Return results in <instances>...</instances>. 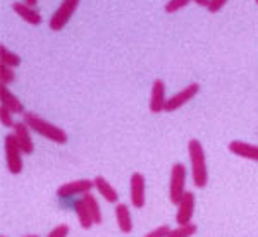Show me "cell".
Here are the masks:
<instances>
[{"label":"cell","mask_w":258,"mask_h":237,"mask_svg":"<svg viewBox=\"0 0 258 237\" xmlns=\"http://www.w3.org/2000/svg\"><path fill=\"white\" fill-rule=\"evenodd\" d=\"M23 120L28 124V127H30L33 132L43 136V138H47L48 141H52V143H57V144L68 143V132H66L64 129L50 124L48 120L40 117L35 112H24Z\"/></svg>","instance_id":"obj_1"},{"label":"cell","mask_w":258,"mask_h":237,"mask_svg":"<svg viewBox=\"0 0 258 237\" xmlns=\"http://www.w3.org/2000/svg\"><path fill=\"white\" fill-rule=\"evenodd\" d=\"M188 155L191 160V176H193V184L197 188L203 189L209 184V169L205 162V151L198 139H191L188 143Z\"/></svg>","instance_id":"obj_2"},{"label":"cell","mask_w":258,"mask_h":237,"mask_svg":"<svg viewBox=\"0 0 258 237\" xmlns=\"http://www.w3.org/2000/svg\"><path fill=\"white\" fill-rule=\"evenodd\" d=\"M186 194V167L182 164H174L170 169L169 181V199L172 205H177Z\"/></svg>","instance_id":"obj_3"},{"label":"cell","mask_w":258,"mask_h":237,"mask_svg":"<svg viewBox=\"0 0 258 237\" xmlns=\"http://www.w3.org/2000/svg\"><path fill=\"white\" fill-rule=\"evenodd\" d=\"M6 165H7V170L14 176L23 172V149H21L18 139H16L14 132L12 134H7L6 136Z\"/></svg>","instance_id":"obj_4"},{"label":"cell","mask_w":258,"mask_h":237,"mask_svg":"<svg viewBox=\"0 0 258 237\" xmlns=\"http://www.w3.org/2000/svg\"><path fill=\"white\" fill-rule=\"evenodd\" d=\"M81 0H62L59 9L53 12V16L48 21V26L52 31H62L66 28V24L69 23L73 14L76 12L78 6Z\"/></svg>","instance_id":"obj_5"},{"label":"cell","mask_w":258,"mask_h":237,"mask_svg":"<svg viewBox=\"0 0 258 237\" xmlns=\"http://www.w3.org/2000/svg\"><path fill=\"white\" fill-rule=\"evenodd\" d=\"M91 189H95L93 179H78V181L66 182L57 188V196L66 199L73 196H85L86 193H91Z\"/></svg>","instance_id":"obj_6"},{"label":"cell","mask_w":258,"mask_h":237,"mask_svg":"<svg viewBox=\"0 0 258 237\" xmlns=\"http://www.w3.org/2000/svg\"><path fill=\"white\" fill-rule=\"evenodd\" d=\"M198 93H200V85L198 83H191V85L182 88L179 93H176L174 97H170L167 102H165V112H174V110L181 109L182 105L191 102Z\"/></svg>","instance_id":"obj_7"},{"label":"cell","mask_w":258,"mask_h":237,"mask_svg":"<svg viewBox=\"0 0 258 237\" xmlns=\"http://www.w3.org/2000/svg\"><path fill=\"white\" fill-rule=\"evenodd\" d=\"M195 206H197V196L191 191H186V194L177 203V213H176L177 225H184V223L191 222L195 213Z\"/></svg>","instance_id":"obj_8"},{"label":"cell","mask_w":258,"mask_h":237,"mask_svg":"<svg viewBox=\"0 0 258 237\" xmlns=\"http://www.w3.org/2000/svg\"><path fill=\"white\" fill-rule=\"evenodd\" d=\"M129 198H131V205L136 210H141L145 206V177L143 174L135 172L129 181Z\"/></svg>","instance_id":"obj_9"},{"label":"cell","mask_w":258,"mask_h":237,"mask_svg":"<svg viewBox=\"0 0 258 237\" xmlns=\"http://www.w3.org/2000/svg\"><path fill=\"white\" fill-rule=\"evenodd\" d=\"M165 85L160 79H155L152 85V91H150V112L152 114H160L165 112Z\"/></svg>","instance_id":"obj_10"},{"label":"cell","mask_w":258,"mask_h":237,"mask_svg":"<svg viewBox=\"0 0 258 237\" xmlns=\"http://www.w3.org/2000/svg\"><path fill=\"white\" fill-rule=\"evenodd\" d=\"M31 132L33 131L28 127V124L24 122V120L16 122L14 136H16V139H18V143H19V146L23 149L24 155H31L33 149H35V146H33V139H31Z\"/></svg>","instance_id":"obj_11"},{"label":"cell","mask_w":258,"mask_h":237,"mask_svg":"<svg viewBox=\"0 0 258 237\" xmlns=\"http://www.w3.org/2000/svg\"><path fill=\"white\" fill-rule=\"evenodd\" d=\"M227 148L232 155L246 158V160L258 162V144L244 143V141H231Z\"/></svg>","instance_id":"obj_12"},{"label":"cell","mask_w":258,"mask_h":237,"mask_svg":"<svg viewBox=\"0 0 258 237\" xmlns=\"http://www.w3.org/2000/svg\"><path fill=\"white\" fill-rule=\"evenodd\" d=\"M93 182H95V189H97L100 196L103 198V201H107V203H117L119 201L117 189H115L105 177L97 176L93 179Z\"/></svg>","instance_id":"obj_13"},{"label":"cell","mask_w":258,"mask_h":237,"mask_svg":"<svg viewBox=\"0 0 258 237\" xmlns=\"http://www.w3.org/2000/svg\"><path fill=\"white\" fill-rule=\"evenodd\" d=\"M12 11H14L21 19L26 21L28 24H33V26H38V24H41V14L35 9V7L28 6V4L14 2L12 4Z\"/></svg>","instance_id":"obj_14"},{"label":"cell","mask_w":258,"mask_h":237,"mask_svg":"<svg viewBox=\"0 0 258 237\" xmlns=\"http://www.w3.org/2000/svg\"><path fill=\"white\" fill-rule=\"evenodd\" d=\"M0 102L2 105H6L12 114H24V105L21 103V100L16 97L12 91H9L6 85H0Z\"/></svg>","instance_id":"obj_15"},{"label":"cell","mask_w":258,"mask_h":237,"mask_svg":"<svg viewBox=\"0 0 258 237\" xmlns=\"http://www.w3.org/2000/svg\"><path fill=\"white\" fill-rule=\"evenodd\" d=\"M115 222H117V227L122 234H129L133 230V218H131V211H129V206L124 205V203H117L115 206Z\"/></svg>","instance_id":"obj_16"},{"label":"cell","mask_w":258,"mask_h":237,"mask_svg":"<svg viewBox=\"0 0 258 237\" xmlns=\"http://www.w3.org/2000/svg\"><path fill=\"white\" fill-rule=\"evenodd\" d=\"M74 211H76V217H78V222H80V225L83 228H91L95 225L93 223V218H91V213L88 210V206L85 205V201L81 199H78L76 203H74Z\"/></svg>","instance_id":"obj_17"},{"label":"cell","mask_w":258,"mask_h":237,"mask_svg":"<svg viewBox=\"0 0 258 237\" xmlns=\"http://www.w3.org/2000/svg\"><path fill=\"white\" fill-rule=\"evenodd\" d=\"M83 201H85V205L88 206L90 213H91V218H93V223L95 225H100V223L103 222V217H102V210H100V205L97 201V198L93 196L91 193H86L85 196H81Z\"/></svg>","instance_id":"obj_18"},{"label":"cell","mask_w":258,"mask_h":237,"mask_svg":"<svg viewBox=\"0 0 258 237\" xmlns=\"http://www.w3.org/2000/svg\"><path fill=\"white\" fill-rule=\"evenodd\" d=\"M0 64L16 69V67H19V65H21V57L18 55V53L7 50V47L0 45Z\"/></svg>","instance_id":"obj_19"},{"label":"cell","mask_w":258,"mask_h":237,"mask_svg":"<svg viewBox=\"0 0 258 237\" xmlns=\"http://www.w3.org/2000/svg\"><path fill=\"white\" fill-rule=\"evenodd\" d=\"M198 227L195 223H184V225H177L176 228H170L167 237H193L197 234Z\"/></svg>","instance_id":"obj_20"},{"label":"cell","mask_w":258,"mask_h":237,"mask_svg":"<svg viewBox=\"0 0 258 237\" xmlns=\"http://www.w3.org/2000/svg\"><path fill=\"white\" fill-rule=\"evenodd\" d=\"M14 81H16L14 69L0 64V83H2V85H6V86H9L11 83H14Z\"/></svg>","instance_id":"obj_21"},{"label":"cell","mask_w":258,"mask_h":237,"mask_svg":"<svg viewBox=\"0 0 258 237\" xmlns=\"http://www.w3.org/2000/svg\"><path fill=\"white\" fill-rule=\"evenodd\" d=\"M0 120H2V126H4V127L14 129V126H16L14 119H12V112H11L9 109H7L6 105L0 107Z\"/></svg>","instance_id":"obj_22"},{"label":"cell","mask_w":258,"mask_h":237,"mask_svg":"<svg viewBox=\"0 0 258 237\" xmlns=\"http://www.w3.org/2000/svg\"><path fill=\"white\" fill-rule=\"evenodd\" d=\"M191 2V0H169L167 4H165V12L167 14H172V12H177L181 9H184L186 6Z\"/></svg>","instance_id":"obj_23"},{"label":"cell","mask_w":258,"mask_h":237,"mask_svg":"<svg viewBox=\"0 0 258 237\" xmlns=\"http://www.w3.org/2000/svg\"><path fill=\"white\" fill-rule=\"evenodd\" d=\"M169 230H170V227H167V225H159L157 228H153L152 232H148V234L145 235V237H167Z\"/></svg>","instance_id":"obj_24"},{"label":"cell","mask_w":258,"mask_h":237,"mask_svg":"<svg viewBox=\"0 0 258 237\" xmlns=\"http://www.w3.org/2000/svg\"><path fill=\"white\" fill-rule=\"evenodd\" d=\"M68 234H69V225L64 223V225H57L47 237H68Z\"/></svg>","instance_id":"obj_25"},{"label":"cell","mask_w":258,"mask_h":237,"mask_svg":"<svg viewBox=\"0 0 258 237\" xmlns=\"http://www.w3.org/2000/svg\"><path fill=\"white\" fill-rule=\"evenodd\" d=\"M226 4H227V0H210L209 7H207V9H209V12H212V14H214V12H219L220 9H222V7L226 6Z\"/></svg>","instance_id":"obj_26"},{"label":"cell","mask_w":258,"mask_h":237,"mask_svg":"<svg viewBox=\"0 0 258 237\" xmlns=\"http://www.w3.org/2000/svg\"><path fill=\"white\" fill-rule=\"evenodd\" d=\"M191 2H195L197 6H200V7H209V2L210 0H191Z\"/></svg>","instance_id":"obj_27"},{"label":"cell","mask_w":258,"mask_h":237,"mask_svg":"<svg viewBox=\"0 0 258 237\" xmlns=\"http://www.w3.org/2000/svg\"><path fill=\"white\" fill-rule=\"evenodd\" d=\"M24 4H28V6H31V7H36L38 0H24Z\"/></svg>","instance_id":"obj_28"},{"label":"cell","mask_w":258,"mask_h":237,"mask_svg":"<svg viewBox=\"0 0 258 237\" xmlns=\"http://www.w3.org/2000/svg\"><path fill=\"white\" fill-rule=\"evenodd\" d=\"M24 237H38V235H24Z\"/></svg>","instance_id":"obj_29"},{"label":"cell","mask_w":258,"mask_h":237,"mask_svg":"<svg viewBox=\"0 0 258 237\" xmlns=\"http://www.w3.org/2000/svg\"><path fill=\"white\" fill-rule=\"evenodd\" d=\"M255 2H256V4H258V0H255Z\"/></svg>","instance_id":"obj_30"}]
</instances>
